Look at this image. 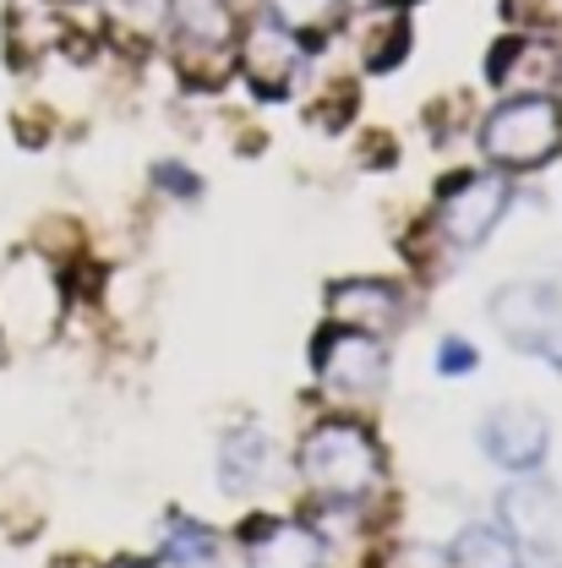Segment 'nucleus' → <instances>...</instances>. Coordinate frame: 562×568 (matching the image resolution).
Instances as JSON below:
<instances>
[{
    "mask_svg": "<svg viewBox=\"0 0 562 568\" xmlns=\"http://www.w3.org/2000/svg\"><path fill=\"white\" fill-rule=\"evenodd\" d=\"M481 153L502 175H524V170L552 164L562 153V99L541 93V88L508 93L481 121Z\"/></svg>",
    "mask_w": 562,
    "mask_h": 568,
    "instance_id": "1",
    "label": "nucleus"
},
{
    "mask_svg": "<svg viewBox=\"0 0 562 568\" xmlns=\"http://www.w3.org/2000/svg\"><path fill=\"white\" fill-rule=\"evenodd\" d=\"M300 476L334 503H360L382 476V448L360 422H323L300 437Z\"/></svg>",
    "mask_w": 562,
    "mask_h": 568,
    "instance_id": "2",
    "label": "nucleus"
},
{
    "mask_svg": "<svg viewBox=\"0 0 562 568\" xmlns=\"http://www.w3.org/2000/svg\"><path fill=\"white\" fill-rule=\"evenodd\" d=\"M67 317V284L55 280V268L39 252H17L0 274V328L17 345H44L55 339Z\"/></svg>",
    "mask_w": 562,
    "mask_h": 568,
    "instance_id": "3",
    "label": "nucleus"
},
{
    "mask_svg": "<svg viewBox=\"0 0 562 568\" xmlns=\"http://www.w3.org/2000/svg\"><path fill=\"white\" fill-rule=\"evenodd\" d=\"M513 203V186L502 170H487V175H459L442 186L437 197V230L453 252H476L487 235L497 230V219Z\"/></svg>",
    "mask_w": 562,
    "mask_h": 568,
    "instance_id": "4",
    "label": "nucleus"
},
{
    "mask_svg": "<svg viewBox=\"0 0 562 568\" xmlns=\"http://www.w3.org/2000/svg\"><path fill=\"white\" fill-rule=\"evenodd\" d=\"M497 514H502V530L513 536L519 552L562 558V493L552 481H541V470L519 476L508 493L497 497Z\"/></svg>",
    "mask_w": 562,
    "mask_h": 568,
    "instance_id": "5",
    "label": "nucleus"
},
{
    "mask_svg": "<svg viewBox=\"0 0 562 568\" xmlns=\"http://www.w3.org/2000/svg\"><path fill=\"white\" fill-rule=\"evenodd\" d=\"M487 312H492L497 334H502L513 351L541 355V351H552V328H558V317H562V290L558 284H541V280L502 284L492 301H487Z\"/></svg>",
    "mask_w": 562,
    "mask_h": 568,
    "instance_id": "6",
    "label": "nucleus"
},
{
    "mask_svg": "<svg viewBox=\"0 0 562 568\" xmlns=\"http://www.w3.org/2000/svg\"><path fill=\"white\" fill-rule=\"evenodd\" d=\"M311 366L328 388L339 394H377L388 383V355H382V339L371 334H355L345 323H328L311 345Z\"/></svg>",
    "mask_w": 562,
    "mask_h": 568,
    "instance_id": "7",
    "label": "nucleus"
},
{
    "mask_svg": "<svg viewBox=\"0 0 562 568\" xmlns=\"http://www.w3.org/2000/svg\"><path fill=\"white\" fill-rule=\"evenodd\" d=\"M481 448H487V459H492L497 470H508V476H535L541 465H546V448H552V426L541 410H530V405H502L487 416L481 426Z\"/></svg>",
    "mask_w": 562,
    "mask_h": 568,
    "instance_id": "8",
    "label": "nucleus"
},
{
    "mask_svg": "<svg viewBox=\"0 0 562 568\" xmlns=\"http://www.w3.org/2000/svg\"><path fill=\"white\" fill-rule=\"evenodd\" d=\"M328 317L345 323L355 334H394L405 323V290L388 280H345V284H328Z\"/></svg>",
    "mask_w": 562,
    "mask_h": 568,
    "instance_id": "9",
    "label": "nucleus"
},
{
    "mask_svg": "<svg viewBox=\"0 0 562 568\" xmlns=\"http://www.w3.org/2000/svg\"><path fill=\"white\" fill-rule=\"evenodd\" d=\"M241 67H246L252 88H257L263 99H284L289 82L300 77V39H289L274 17H263V22H252L246 39H241Z\"/></svg>",
    "mask_w": 562,
    "mask_h": 568,
    "instance_id": "10",
    "label": "nucleus"
},
{
    "mask_svg": "<svg viewBox=\"0 0 562 568\" xmlns=\"http://www.w3.org/2000/svg\"><path fill=\"white\" fill-rule=\"evenodd\" d=\"M246 536V568H323V536L289 519H257Z\"/></svg>",
    "mask_w": 562,
    "mask_h": 568,
    "instance_id": "11",
    "label": "nucleus"
},
{
    "mask_svg": "<svg viewBox=\"0 0 562 568\" xmlns=\"http://www.w3.org/2000/svg\"><path fill=\"white\" fill-rule=\"evenodd\" d=\"M268 476V432L263 426H229L218 443V487L229 497H246Z\"/></svg>",
    "mask_w": 562,
    "mask_h": 568,
    "instance_id": "12",
    "label": "nucleus"
},
{
    "mask_svg": "<svg viewBox=\"0 0 562 568\" xmlns=\"http://www.w3.org/2000/svg\"><path fill=\"white\" fill-rule=\"evenodd\" d=\"M175 33H181V44L186 50H224L229 39H235V11H229V0H175V22H170Z\"/></svg>",
    "mask_w": 562,
    "mask_h": 568,
    "instance_id": "13",
    "label": "nucleus"
},
{
    "mask_svg": "<svg viewBox=\"0 0 562 568\" xmlns=\"http://www.w3.org/2000/svg\"><path fill=\"white\" fill-rule=\"evenodd\" d=\"M104 22H110V33L115 39H126V44H159L164 33H170V22H175V0H104Z\"/></svg>",
    "mask_w": 562,
    "mask_h": 568,
    "instance_id": "14",
    "label": "nucleus"
},
{
    "mask_svg": "<svg viewBox=\"0 0 562 568\" xmlns=\"http://www.w3.org/2000/svg\"><path fill=\"white\" fill-rule=\"evenodd\" d=\"M448 558H453V568H524L519 547H513V536H508L502 525H487V519L464 525V530L453 536Z\"/></svg>",
    "mask_w": 562,
    "mask_h": 568,
    "instance_id": "15",
    "label": "nucleus"
},
{
    "mask_svg": "<svg viewBox=\"0 0 562 568\" xmlns=\"http://www.w3.org/2000/svg\"><path fill=\"white\" fill-rule=\"evenodd\" d=\"M268 17L279 22L289 39H300V50H311V44H323L339 28L345 0H268Z\"/></svg>",
    "mask_w": 562,
    "mask_h": 568,
    "instance_id": "16",
    "label": "nucleus"
},
{
    "mask_svg": "<svg viewBox=\"0 0 562 568\" xmlns=\"http://www.w3.org/2000/svg\"><path fill=\"white\" fill-rule=\"evenodd\" d=\"M159 564L170 568H218V536L208 525L186 519V514H170V536L159 547Z\"/></svg>",
    "mask_w": 562,
    "mask_h": 568,
    "instance_id": "17",
    "label": "nucleus"
},
{
    "mask_svg": "<svg viewBox=\"0 0 562 568\" xmlns=\"http://www.w3.org/2000/svg\"><path fill=\"white\" fill-rule=\"evenodd\" d=\"M410 55V22L405 17H394L388 28H382V44L371 39V50H366V67L371 71H394L399 61Z\"/></svg>",
    "mask_w": 562,
    "mask_h": 568,
    "instance_id": "18",
    "label": "nucleus"
},
{
    "mask_svg": "<svg viewBox=\"0 0 562 568\" xmlns=\"http://www.w3.org/2000/svg\"><path fill=\"white\" fill-rule=\"evenodd\" d=\"M476 366H481V351H476L470 339L448 334V339L437 345V372H442V377H470Z\"/></svg>",
    "mask_w": 562,
    "mask_h": 568,
    "instance_id": "19",
    "label": "nucleus"
},
{
    "mask_svg": "<svg viewBox=\"0 0 562 568\" xmlns=\"http://www.w3.org/2000/svg\"><path fill=\"white\" fill-rule=\"evenodd\" d=\"M153 186H159V192H170V197H181V203L203 197V181H197V175H192L186 164H175V159L153 164Z\"/></svg>",
    "mask_w": 562,
    "mask_h": 568,
    "instance_id": "20",
    "label": "nucleus"
},
{
    "mask_svg": "<svg viewBox=\"0 0 562 568\" xmlns=\"http://www.w3.org/2000/svg\"><path fill=\"white\" fill-rule=\"evenodd\" d=\"M388 568H453V558L442 552V547H399Z\"/></svg>",
    "mask_w": 562,
    "mask_h": 568,
    "instance_id": "21",
    "label": "nucleus"
},
{
    "mask_svg": "<svg viewBox=\"0 0 562 568\" xmlns=\"http://www.w3.org/2000/svg\"><path fill=\"white\" fill-rule=\"evenodd\" d=\"M110 568H153V564H147V558H115Z\"/></svg>",
    "mask_w": 562,
    "mask_h": 568,
    "instance_id": "22",
    "label": "nucleus"
}]
</instances>
